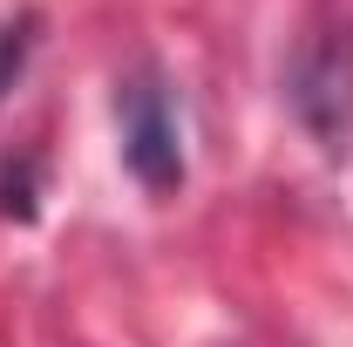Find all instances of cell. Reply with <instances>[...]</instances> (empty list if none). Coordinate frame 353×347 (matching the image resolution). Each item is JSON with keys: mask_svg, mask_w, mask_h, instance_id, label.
Returning <instances> with one entry per match:
<instances>
[{"mask_svg": "<svg viewBox=\"0 0 353 347\" xmlns=\"http://www.w3.org/2000/svg\"><path fill=\"white\" fill-rule=\"evenodd\" d=\"M116 130H123V164L150 198H170L183 184V123L176 95L157 68H136L116 82Z\"/></svg>", "mask_w": 353, "mask_h": 347, "instance_id": "cell-1", "label": "cell"}, {"mask_svg": "<svg viewBox=\"0 0 353 347\" xmlns=\"http://www.w3.org/2000/svg\"><path fill=\"white\" fill-rule=\"evenodd\" d=\"M292 109H299V123L312 130L319 150H347L353 136V48L347 41H319L299 55V68H292Z\"/></svg>", "mask_w": 353, "mask_h": 347, "instance_id": "cell-2", "label": "cell"}, {"mask_svg": "<svg viewBox=\"0 0 353 347\" xmlns=\"http://www.w3.org/2000/svg\"><path fill=\"white\" fill-rule=\"evenodd\" d=\"M28 55H34V14H21V21H0V95L21 82Z\"/></svg>", "mask_w": 353, "mask_h": 347, "instance_id": "cell-3", "label": "cell"}]
</instances>
